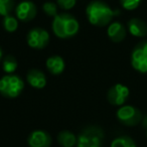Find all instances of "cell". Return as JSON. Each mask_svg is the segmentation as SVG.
I'll list each match as a JSON object with an SVG mask.
<instances>
[{"label":"cell","mask_w":147,"mask_h":147,"mask_svg":"<svg viewBox=\"0 0 147 147\" xmlns=\"http://www.w3.org/2000/svg\"><path fill=\"white\" fill-rule=\"evenodd\" d=\"M26 81L34 89H43L47 86V77L39 69H30L26 75Z\"/></svg>","instance_id":"cell-13"},{"label":"cell","mask_w":147,"mask_h":147,"mask_svg":"<svg viewBox=\"0 0 147 147\" xmlns=\"http://www.w3.org/2000/svg\"><path fill=\"white\" fill-rule=\"evenodd\" d=\"M27 142L30 147H49L51 145V137L43 130H34L28 136Z\"/></svg>","instance_id":"cell-10"},{"label":"cell","mask_w":147,"mask_h":147,"mask_svg":"<svg viewBox=\"0 0 147 147\" xmlns=\"http://www.w3.org/2000/svg\"><path fill=\"white\" fill-rule=\"evenodd\" d=\"M1 59H2V51L0 49V61H1Z\"/></svg>","instance_id":"cell-24"},{"label":"cell","mask_w":147,"mask_h":147,"mask_svg":"<svg viewBox=\"0 0 147 147\" xmlns=\"http://www.w3.org/2000/svg\"><path fill=\"white\" fill-rule=\"evenodd\" d=\"M36 6L33 2L25 0L22 2L18 3L15 7V14H16L17 19L21 21H30L36 16Z\"/></svg>","instance_id":"cell-9"},{"label":"cell","mask_w":147,"mask_h":147,"mask_svg":"<svg viewBox=\"0 0 147 147\" xmlns=\"http://www.w3.org/2000/svg\"><path fill=\"white\" fill-rule=\"evenodd\" d=\"M77 140L78 137L74 133L69 132V131L63 130L59 133L57 135V141H59V145L63 147H74L77 145Z\"/></svg>","instance_id":"cell-15"},{"label":"cell","mask_w":147,"mask_h":147,"mask_svg":"<svg viewBox=\"0 0 147 147\" xmlns=\"http://www.w3.org/2000/svg\"><path fill=\"white\" fill-rule=\"evenodd\" d=\"M142 0H120L121 6L126 10H135L140 5Z\"/></svg>","instance_id":"cell-21"},{"label":"cell","mask_w":147,"mask_h":147,"mask_svg":"<svg viewBox=\"0 0 147 147\" xmlns=\"http://www.w3.org/2000/svg\"><path fill=\"white\" fill-rule=\"evenodd\" d=\"M42 10L47 16L55 17L57 15V5L53 2H45L42 5Z\"/></svg>","instance_id":"cell-20"},{"label":"cell","mask_w":147,"mask_h":147,"mask_svg":"<svg viewBox=\"0 0 147 147\" xmlns=\"http://www.w3.org/2000/svg\"><path fill=\"white\" fill-rule=\"evenodd\" d=\"M142 125H143V127H145V128H147V116L146 117H144V118H142Z\"/></svg>","instance_id":"cell-23"},{"label":"cell","mask_w":147,"mask_h":147,"mask_svg":"<svg viewBox=\"0 0 147 147\" xmlns=\"http://www.w3.org/2000/svg\"><path fill=\"white\" fill-rule=\"evenodd\" d=\"M117 11L113 10L108 4L95 0L92 1L86 8V15L89 22L96 26H105L110 24Z\"/></svg>","instance_id":"cell-1"},{"label":"cell","mask_w":147,"mask_h":147,"mask_svg":"<svg viewBox=\"0 0 147 147\" xmlns=\"http://www.w3.org/2000/svg\"><path fill=\"white\" fill-rule=\"evenodd\" d=\"M77 0H57V5L63 10H69L76 5Z\"/></svg>","instance_id":"cell-22"},{"label":"cell","mask_w":147,"mask_h":147,"mask_svg":"<svg viewBox=\"0 0 147 147\" xmlns=\"http://www.w3.org/2000/svg\"><path fill=\"white\" fill-rule=\"evenodd\" d=\"M45 65H47V71L51 74H53V75H61L65 71V63L63 57H61L59 55H53V57H49L47 59Z\"/></svg>","instance_id":"cell-14"},{"label":"cell","mask_w":147,"mask_h":147,"mask_svg":"<svg viewBox=\"0 0 147 147\" xmlns=\"http://www.w3.org/2000/svg\"><path fill=\"white\" fill-rule=\"evenodd\" d=\"M131 65L135 71L147 73V40L139 42L131 53Z\"/></svg>","instance_id":"cell-5"},{"label":"cell","mask_w":147,"mask_h":147,"mask_svg":"<svg viewBox=\"0 0 147 147\" xmlns=\"http://www.w3.org/2000/svg\"><path fill=\"white\" fill-rule=\"evenodd\" d=\"M51 28L53 33L59 38H69L78 33L80 24L73 15L61 13L53 17Z\"/></svg>","instance_id":"cell-2"},{"label":"cell","mask_w":147,"mask_h":147,"mask_svg":"<svg viewBox=\"0 0 147 147\" xmlns=\"http://www.w3.org/2000/svg\"><path fill=\"white\" fill-rule=\"evenodd\" d=\"M117 119L126 126H136L142 121V114L140 110L134 106L125 105L117 110Z\"/></svg>","instance_id":"cell-6"},{"label":"cell","mask_w":147,"mask_h":147,"mask_svg":"<svg viewBox=\"0 0 147 147\" xmlns=\"http://www.w3.org/2000/svg\"><path fill=\"white\" fill-rule=\"evenodd\" d=\"M3 71L6 74H12L17 69V61L13 55H6L2 63Z\"/></svg>","instance_id":"cell-17"},{"label":"cell","mask_w":147,"mask_h":147,"mask_svg":"<svg viewBox=\"0 0 147 147\" xmlns=\"http://www.w3.org/2000/svg\"><path fill=\"white\" fill-rule=\"evenodd\" d=\"M110 147H137L135 141L129 136H120L111 142Z\"/></svg>","instance_id":"cell-16"},{"label":"cell","mask_w":147,"mask_h":147,"mask_svg":"<svg viewBox=\"0 0 147 147\" xmlns=\"http://www.w3.org/2000/svg\"><path fill=\"white\" fill-rule=\"evenodd\" d=\"M128 31L135 37L147 36V23L140 18H131L128 21Z\"/></svg>","instance_id":"cell-12"},{"label":"cell","mask_w":147,"mask_h":147,"mask_svg":"<svg viewBox=\"0 0 147 147\" xmlns=\"http://www.w3.org/2000/svg\"><path fill=\"white\" fill-rule=\"evenodd\" d=\"M104 133L99 127H88L84 129L77 140V147H103Z\"/></svg>","instance_id":"cell-3"},{"label":"cell","mask_w":147,"mask_h":147,"mask_svg":"<svg viewBox=\"0 0 147 147\" xmlns=\"http://www.w3.org/2000/svg\"><path fill=\"white\" fill-rule=\"evenodd\" d=\"M24 88V83L18 76L6 75L0 79V94L6 98H16Z\"/></svg>","instance_id":"cell-4"},{"label":"cell","mask_w":147,"mask_h":147,"mask_svg":"<svg viewBox=\"0 0 147 147\" xmlns=\"http://www.w3.org/2000/svg\"><path fill=\"white\" fill-rule=\"evenodd\" d=\"M146 136H147V131H146Z\"/></svg>","instance_id":"cell-25"},{"label":"cell","mask_w":147,"mask_h":147,"mask_svg":"<svg viewBox=\"0 0 147 147\" xmlns=\"http://www.w3.org/2000/svg\"><path fill=\"white\" fill-rule=\"evenodd\" d=\"M128 87L122 84H116L110 88L107 94V98L111 105L113 106H123L129 97Z\"/></svg>","instance_id":"cell-8"},{"label":"cell","mask_w":147,"mask_h":147,"mask_svg":"<svg viewBox=\"0 0 147 147\" xmlns=\"http://www.w3.org/2000/svg\"><path fill=\"white\" fill-rule=\"evenodd\" d=\"M14 6L13 0H0V15L1 16H6L9 15L11 10Z\"/></svg>","instance_id":"cell-19"},{"label":"cell","mask_w":147,"mask_h":147,"mask_svg":"<svg viewBox=\"0 0 147 147\" xmlns=\"http://www.w3.org/2000/svg\"><path fill=\"white\" fill-rule=\"evenodd\" d=\"M2 24L4 29L8 32H14L18 28V20H17V18H15L14 16H11V15L4 16Z\"/></svg>","instance_id":"cell-18"},{"label":"cell","mask_w":147,"mask_h":147,"mask_svg":"<svg viewBox=\"0 0 147 147\" xmlns=\"http://www.w3.org/2000/svg\"><path fill=\"white\" fill-rule=\"evenodd\" d=\"M27 45L34 49H42L49 45V34L43 28H33L29 30L26 37Z\"/></svg>","instance_id":"cell-7"},{"label":"cell","mask_w":147,"mask_h":147,"mask_svg":"<svg viewBox=\"0 0 147 147\" xmlns=\"http://www.w3.org/2000/svg\"><path fill=\"white\" fill-rule=\"evenodd\" d=\"M107 34H108L109 38L112 41L121 42L126 37V27L119 21H115V22H112L109 24L108 29H107Z\"/></svg>","instance_id":"cell-11"}]
</instances>
